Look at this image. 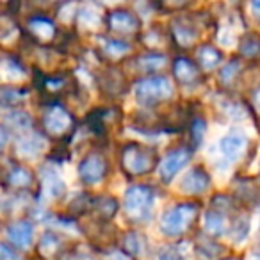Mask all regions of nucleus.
Returning a JSON list of instances; mask_svg holds the SVG:
<instances>
[{
  "instance_id": "f257e3e1",
  "label": "nucleus",
  "mask_w": 260,
  "mask_h": 260,
  "mask_svg": "<svg viewBox=\"0 0 260 260\" xmlns=\"http://www.w3.org/2000/svg\"><path fill=\"white\" fill-rule=\"evenodd\" d=\"M157 166V153L150 146L128 143L121 152V168L132 177L152 173Z\"/></svg>"
},
{
  "instance_id": "f03ea898",
  "label": "nucleus",
  "mask_w": 260,
  "mask_h": 260,
  "mask_svg": "<svg viewBox=\"0 0 260 260\" xmlns=\"http://www.w3.org/2000/svg\"><path fill=\"white\" fill-rule=\"evenodd\" d=\"M153 189L150 185H132L125 192V212L128 219L138 221H148L152 217L153 209Z\"/></svg>"
},
{
  "instance_id": "7ed1b4c3",
  "label": "nucleus",
  "mask_w": 260,
  "mask_h": 260,
  "mask_svg": "<svg viewBox=\"0 0 260 260\" xmlns=\"http://www.w3.org/2000/svg\"><path fill=\"white\" fill-rule=\"evenodd\" d=\"M198 216V205L196 203H180V205L170 209L160 219V228L170 237H178L185 230H189Z\"/></svg>"
},
{
  "instance_id": "20e7f679",
  "label": "nucleus",
  "mask_w": 260,
  "mask_h": 260,
  "mask_svg": "<svg viewBox=\"0 0 260 260\" xmlns=\"http://www.w3.org/2000/svg\"><path fill=\"white\" fill-rule=\"evenodd\" d=\"M136 96L143 105H153L173 96V84L168 77L157 75L143 79L136 86Z\"/></svg>"
},
{
  "instance_id": "39448f33",
  "label": "nucleus",
  "mask_w": 260,
  "mask_h": 260,
  "mask_svg": "<svg viewBox=\"0 0 260 260\" xmlns=\"http://www.w3.org/2000/svg\"><path fill=\"white\" fill-rule=\"evenodd\" d=\"M73 126V116L61 105H52L47 112L43 114V128L47 134L59 138L70 132Z\"/></svg>"
},
{
  "instance_id": "423d86ee",
  "label": "nucleus",
  "mask_w": 260,
  "mask_h": 260,
  "mask_svg": "<svg viewBox=\"0 0 260 260\" xmlns=\"http://www.w3.org/2000/svg\"><path fill=\"white\" fill-rule=\"evenodd\" d=\"M105 175H107V162L98 153H91L79 164V177L87 185L98 184L104 180Z\"/></svg>"
},
{
  "instance_id": "0eeeda50",
  "label": "nucleus",
  "mask_w": 260,
  "mask_h": 260,
  "mask_svg": "<svg viewBox=\"0 0 260 260\" xmlns=\"http://www.w3.org/2000/svg\"><path fill=\"white\" fill-rule=\"evenodd\" d=\"M107 27L116 34H132L138 32L141 27V20L138 15L126 9H116L107 16Z\"/></svg>"
},
{
  "instance_id": "6e6552de",
  "label": "nucleus",
  "mask_w": 260,
  "mask_h": 260,
  "mask_svg": "<svg viewBox=\"0 0 260 260\" xmlns=\"http://www.w3.org/2000/svg\"><path fill=\"white\" fill-rule=\"evenodd\" d=\"M189 159H191V153L185 148H177V150H173V152H170L162 159V162H160V168H159L160 178H162L164 182L173 180L175 175L187 166Z\"/></svg>"
},
{
  "instance_id": "1a4fd4ad",
  "label": "nucleus",
  "mask_w": 260,
  "mask_h": 260,
  "mask_svg": "<svg viewBox=\"0 0 260 260\" xmlns=\"http://www.w3.org/2000/svg\"><path fill=\"white\" fill-rule=\"evenodd\" d=\"M173 75L182 86L194 87L202 82V72L200 68L187 57H177L173 62Z\"/></svg>"
},
{
  "instance_id": "9d476101",
  "label": "nucleus",
  "mask_w": 260,
  "mask_h": 260,
  "mask_svg": "<svg viewBox=\"0 0 260 260\" xmlns=\"http://www.w3.org/2000/svg\"><path fill=\"white\" fill-rule=\"evenodd\" d=\"M210 185V177L203 168H194L191 170L182 180L180 189L185 194H203Z\"/></svg>"
},
{
  "instance_id": "9b49d317",
  "label": "nucleus",
  "mask_w": 260,
  "mask_h": 260,
  "mask_svg": "<svg viewBox=\"0 0 260 260\" xmlns=\"http://www.w3.org/2000/svg\"><path fill=\"white\" fill-rule=\"evenodd\" d=\"M173 38L180 47H191L198 40V29L196 25L187 18H177L171 25Z\"/></svg>"
},
{
  "instance_id": "f8f14e48",
  "label": "nucleus",
  "mask_w": 260,
  "mask_h": 260,
  "mask_svg": "<svg viewBox=\"0 0 260 260\" xmlns=\"http://www.w3.org/2000/svg\"><path fill=\"white\" fill-rule=\"evenodd\" d=\"M29 32L36 41L45 43L55 38V25L45 16H32L29 20Z\"/></svg>"
},
{
  "instance_id": "ddd939ff",
  "label": "nucleus",
  "mask_w": 260,
  "mask_h": 260,
  "mask_svg": "<svg viewBox=\"0 0 260 260\" xmlns=\"http://www.w3.org/2000/svg\"><path fill=\"white\" fill-rule=\"evenodd\" d=\"M32 223H29V221H16L8 230L9 241L18 248H29L30 241H32Z\"/></svg>"
},
{
  "instance_id": "4468645a",
  "label": "nucleus",
  "mask_w": 260,
  "mask_h": 260,
  "mask_svg": "<svg viewBox=\"0 0 260 260\" xmlns=\"http://www.w3.org/2000/svg\"><path fill=\"white\" fill-rule=\"evenodd\" d=\"M100 87L104 93L116 96L125 91V77L119 70H105L100 75Z\"/></svg>"
},
{
  "instance_id": "2eb2a0df",
  "label": "nucleus",
  "mask_w": 260,
  "mask_h": 260,
  "mask_svg": "<svg viewBox=\"0 0 260 260\" xmlns=\"http://www.w3.org/2000/svg\"><path fill=\"white\" fill-rule=\"evenodd\" d=\"M246 148V136L239 132H232L226 138L221 139V152L228 160H235L241 157V153Z\"/></svg>"
},
{
  "instance_id": "dca6fc26",
  "label": "nucleus",
  "mask_w": 260,
  "mask_h": 260,
  "mask_svg": "<svg viewBox=\"0 0 260 260\" xmlns=\"http://www.w3.org/2000/svg\"><path fill=\"white\" fill-rule=\"evenodd\" d=\"M43 148V138L36 132H29L23 138H20L15 145V150L22 157H34Z\"/></svg>"
},
{
  "instance_id": "f3484780",
  "label": "nucleus",
  "mask_w": 260,
  "mask_h": 260,
  "mask_svg": "<svg viewBox=\"0 0 260 260\" xmlns=\"http://www.w3.org/2000/svg\"><path fill=\"white\" fill-rule=\"evenodd\" d=\"M221 59H223V54H221L216 47L203 45V47L198 48V62L205 72H212L221 62Z\"/></svg>"
},
{
  "instance_id": "a211bd4d",
  "label": "nucleus",
  "mask_w": 260,
  "mask_h": 260,
  "mask_svg": "<svg viewBox=\"0 0 260 260\" xmlns=\"http://www.w3.org/2000/svg\"><path fill=\"white\" fill-rule=\"evenodd\" d=\"M32 180H34L32 171L27 170V168H23V166L13 168V170L8 173V178H6L8 185H9V187H13V189H25V187H29V185L32 184Z\"/></svg>"
},
{
  "instance_id": "6ab92c4d",
  "label": "nucleus",
  "mask_w": 260,
  "mask_h": 260,
  "mask_svg": "<svg viewBox=\"0 0 260 260\" xmlns=\"http://www.w3.org/2000/svg\"><path fill=\"white\" fill-rule=\"evenodd\" d=\"M168 59L164 54H157V52H152V54H145L139 55L136 64L141 72H159L166 66Z\"/></svg>"
},
{
  "instance_id": "aec40b11",
  "label": "nucleus",
  "mask_w": 260,
  "mask_h": 260,
  "mask_svg": "<svg viewBox=\"0 0 260 260\" xmlns=\"http://www.w3.org/2000/svg\"><path fill=\"white\" fill-rule=\"evenodd\" d=\"M93 209L102 219L109 221L118 212V202L114 198H111V196H102V198H96L93 202Z\"/></svg>"
},
{
  "instance_id": "412c9836",
  "label": "nucleus",
  "mask_w": 260,
  "mask_h": 260,
  "mask_svg": "<svg viewBox=\"0 0 260 260\" xmlns=\"http://www.w3.org/2000/svg\"><path fill=\"white\" fill-rule=\"evenodd\" d=\"M239 52H241L244 57L248 59H255L260 57V36L255 32L246 34L241 40V45H239Z\"/></svg>"
},
{
  "instance_id": "4be33fe9",
  "label": "nucleus",
  "mask_w": 260,
  "mask_h": 260,
  "mask_svg": "<svg viewBox=\"0 0 260 260\" xmlns=\"http://www.w3.org/2000/svg\"><path fill=\"white\" fill-rule=\"evenodd\" d=\"M43 192L50 198H61L64 194V184L59 180V177L52 171L43 175Z\"/></svg>"
},
{
  "instance_id": "5701e85b",
  "label": "nucleus",
  "mask_w": 260,
  "mask_h": 260,
  "mask_svg": "<svg viewBox=\"0 0 260 260\" xmlns=\"http://www.w3.org/2000/svg\"><path fill=\"white\" fill-rule=\"evenodd\" d=\"M224 226H226V221H224V216L221 212L209 210V212L205 214V228L209 234H212V235L224 234Z\"/></svg>"
},
{
  "instance_id": "b1692460",
  "label": "nucleus",
  "mask_w": 260,
  "mask_h": 260,
  "mask_svg": "<svg viewBox=\"0 0 260 260\" xmlns=\"http://www.w3.org/2000/svg\"><path fill=\"white\" fill-rule=\"evenodd\" d=\"M59 248H61V241H59V237L54 232H47V234L41 237L40 253L43 256H54L55 253L59 251Z\"/></svg>"
},
{
  "instance_id": "393cba45",
  "label": "nucleus",
  "mask_w": 260,
  "mask_h": 260,
  "mask_svg": "<svg viewBox=\"0 0 260 260\" xmlns=\"http://www.w3.org/2000/svg\"><path fill=\"white\" fill-rule=\"evenodd\" d=\"M239 73H241V61H239V59H232V61L228 62V64H224V68L219 72L221 84H224V86L234 84V80L239 77Z\"/></svg>"
},
{
  "instance_id": "a878e982",
  "label": "nucleus",
  "mask_w": 260,
  "mask_h": 260,
  "mask_svg": "<svg viewBox=\"0 0 260 260\" xmlns=\"http://www.w3.org/2000/svg\"><path fill=\"white\" fill-rule=\"evenodd\" d=\"M143 237L138 234V232H128L123 239V248H125L126 255H139L143 251Z\"/></svg>"
},
{
  "instance_id": "bb28decb",
  "label": "nucleus",
  "mask_w": 260,
  "mask_h": 260,
  "mask_svg": "<svg viewBox=\"0 0 260 260\" xmlns=\"http://www.w3.org/2000/svg\"><path fill=\"white\" fill-rule=\"evenodd\" d=\"M102 50H104V54L111 55V57H119V55L126 54L130 50V45L119 40H104Z\"/></svg>"
},
{
  "instance_id": "cd10ccee",
  "label": "nucleus",
  "mask_w": 260,
  "mask_h": 260,
  "mask_svg": "<svg viewBox=\"0 0 260 260\" xmlns=\"http://www.w3.org/2000/svg\"><path fill=\"white\" fill-rule=\"evenodd\" d=\"M221 251H223V248L212 241H203L198 244L200 260H216V258H219Z\"/></svg>"
},
{
  "instance_id": "c85d7f7f",
  "label": "nucleus",
  "mask_w": 260,
  "mask_h": 260,
  "mask_svg": "<svg viewBox=\"0 0 260 260\" xmlns=\"http://www.w3.org/2000/svg\"><path fill=\"white\" fill-rule=\"evenodd\" d=\"M235 191L242 202H253L256 198V187L251 184V180L235 182Z\"/></svg>"
},
{
  "instance_id": "c756f323",
  "label": "nucleus",
  "mask_w": 260,
  "mask_h": 260,
  "mask_svg": "<svg viewBox=\"0 0 260 260\" xmlns=\"http://www.w3.org/2000/svg\"><path fill=\"white\" fill-rule=\"evenodd\" d=\"M248 228H249V221H248V217H239V219H235V223L232 224V228H230V235H232V239H234L235 242H241L242 239L248 235Z\"/></svg>"
},
{
  "instance_id": "7c9ffc66",
  "label": "nucleus",
  "mask_w": 260,
  "mask_h": 260,
  "mask_svg": "<svg viewBox=\"0 0 260 260\" xmlns=\"http://www.w3.org/2000/svg\"><path fill=\"white\" fill-rule=\"evenodd\" d=\"M27 94L25 89H20V87H0V100L8 102V104H13V102H20L23 100Z\"/></svg>"
},
{
  "instance_id": "2f4dec72",
  "label": "nucleus",
  "mask_w": 260,
  "mask_h": 260,
  "mask_svg": "<svg viewBox=\"0 0 260 260\" xmlns=\"http://www.w3.org/2000/svg\"><path fill=\"white\" fill-rule=\"evenodd\" d=\"M68 87V80L64 77H55V79H45L43 80V89L50 91V93H62Z\"/></svg>"
},
{
  "instance_id": "473e14b6",
  "label": "nucleus",
  "mask_w": 260,
  "mask_h": 260,
  "mask_svg": "<svg viewBox=\"0 0 260 260\" xmlns=\"http://www.w3.org/2000/svg\"><path fill=\"white\" fill-rule=\"evenodd\" d=\"M212 207L216 209V212L223 214V210H230L232 209V200L228 198V196H224V194H217V196H214Z\"/></svg>"
},
{
  "instance_id": "72a5a7b5",
  "label": "nucleus",
  "mask_w": 260,
  "mask_h": 260,
  "mask_svg": "<svg viewBox=\"0 0 260 260\" xmlns=\"http://www.w3.org/2000/svg\"><path fill=\"white\" fill-rule=\"evenodd\" d=\"M160 260H185V258L178 246H168V248L160 253Z\"/></svg>"
},
{
  "instance_id": "f704fd0d",
  "label": "nucleus",
  "mask_w": 260,
  "mask_h": 260,
  "mask_svg": "<svg viewBox=\"0 0 260 260\" xmlns=\"http://www.w3.org/2000/svg\"><path fill=\"white\" fill-rule=\"evenodd\" d=\"M0 260H20V255L11 246L0 242Z\"/></svg>"
},
{
  "instance_id": "c9c22d12",
  "label": "nucleus",
  "mask_w": 260,
  "mask_h": 260,
  "mask_svg": "<svg viewBox=\"0 0 260 260\" xmlns=\"http://www.w3.org/2000/svg\"><path fill=\"white\" fill-rule=\"evenodd\" d=\"M191 132H192V139H194V145H198L203 138V132H205V123H203L202 119H196V121L192 123Z\"/></svg>"
},
{
  "instance_id": "e433bc0d",
  "label": "nucleus",
  "mask_w": 260,
  "mask_h": 260,
  "mask_svg": "<svg viewBox=\"0 0 260 260\" xmlns=\"http://www.w3.org/2000/svg\"><path fill=\"white\" fill-rule=\"evenodd\" d=\"M109 260H132V256L126 255L125 251H114L109 255Z\"/></svg>"
},
{
  "instance_id": "4c0bfd02",
  "label": "nucleus",
  "mask_w": 260,
  "mask_h": 260,
  "mask_svg": "<svg viewBox=\"0 0 260 260\" xmlns=\"http://www.w3.org/2000/svg\"><path fill=\"white\" fill-rule=\"evenodd\" d=\"M6 141H8V132L4 130V126H0V150L6 146Z\"/></svg>"
},
{
  "instance_id": "58836bf2",
  "label": "nucleus",
  "mask_w": 260,
  "mask_h": 260,
  "mask_svg": "<svg viewBox=\"0 0 260 260\" xmlns=\"http://www.w3.org/2000/svg\"><path fill=\"white\" fill-rule=\"evenodd\" d=\"M255 104H256V107H258V111H260V89L256 91V96H255Z\"/></svg>"
},
{
  "instance_id": "ea45409f",
  "label": "nucleus",
  "mask_w": 260,
  "mask_h": 260,
  "mask_svg": "<svg viewBox=\"0 0 260 260\" xmlns=\"http://www.w3.org/2000/svg\"><path fill=\"white\" fill-rule=\"evenodd\" d=\"M223 260H241L239 256H226V258H223Z\"/></svg>"
},
{
  "instance_id": "a19ab883",
  "label": "nucleus",
  "mask_w": 260,
  "mask_h": 260,
  "mask_svg": "<svg viewBox=\"0 0 260 260\" xmlns=\"http://www.w3.org/2000/svg\"><path fill=\"white\" fill-rule=\"evenodd\" d=\"M255 260H260V255H256V256H255Z\"/></svg>"
}]
</instances>
